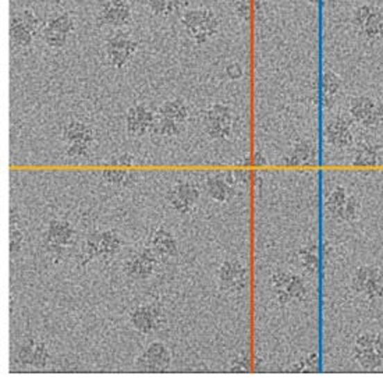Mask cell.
Listing matches in <instances>:
<instances>
[{"instance_id": "cell-1", "label": "cell", "mask_w": 383, "mask_h": 383, "mask_svg": "<svg viewBox=\"0 0 383 383\" xmlns=\"http://www.w3.org/2000/svg\"><path fill=\"white\" fill-rule=\"evenodd\" d=\"M76 241V230L69 221L52 219L44 235V247L53 264H60Z\"/></svg>"}, {"instance_id": "cell-2", "label": "cell", "mask_w": 383, "mask_h": 383, "mask_svg": "<svg viewBox=\"0 0 383 383\" xmlns=\"http://www.w3.org/2000/svg\"><path fill=\"white\" fill-rule=\"evenodd\" d=\"M351 355L364 371H377L383 365V334L372 330L358 333Z\"/></svg>"}, {"instance_id": "cell-3", "label": "cell", "mask_w": 383, "mask_h": 383, "mask_svg": "<svg viewBox=\"0 0 383 383\" xmlns=\"http://www.w3.org/2000/svg\"><path fill=\"white\" fill-rule=\"evenodd\" d=\"M271 284L279 305L286 307L291 304H301L307 301L309 289L305 279L289 271H276L272 275Z\"/></svg>"}, {"instance_id": "cell-4", "label": "cell", "mask_w": 383, "mask_h": 383, "mask_svg": "<svg viewBox=\"0 0 383 383\" xmlns=\"http://www.w3.org/2000/svg\"><path fill=\"white\" fill-rule=\"evenodd\" d=\"M351 23L357 34L366 42L383 40V10L375 5L364 3L351 16Z\"/></svg>"}, {"instance_id": "cell-5", "label": "cell", "mask_w": 383, "mask_h": 383, "mask_svg": "<svg viewBox=\"0 0 383 383\" xmlns=\"http://www.w3.org/2000/svg\"><path fill=\"white\" fill-rule=\"evenodd\" d=\"M352 291L366 301L383 298V271L377 265H361L351 276Z\"/></svg>"}, {"instance_id": "cell-6", "label": "cell", "mask_w": 383, "mask_h": 383, "mask_svg": "<svg viewBox=\"0 0 383 383\" xmlns=\"http://www.w3.org/2000/svg\"><path fill=\"white\" fill-rule=\"evenodd\" d=\"M219 289L226 294H243L250 286V271L239 258H226L218 269Z\"/></svg>"}, {"instance_id": "cell-7", "label": "cell", "mask_w": 383, "mask_h": 383, "mask_svg": "<svg viewBox=\"0 0 383 383\" xmlns=\"http://www.w3.org/2000/svg\"><path fill=\"white\" fill-rule=\"evenodd\" d=\"M128 322L141 334L159 332L166 325V316L158 303H144L128 312Z\"/></svg>"}, {"instance_id": "cell-8", "label": "cell", "mask_w": 383, "mask_h": 383, "mask_svg": "<svg viewBox=\"0 0 383 383\" xmlns=\"http://www.w3.org/2000/svg\"><path fill=\"white\" fill-rule=\"evenodd\" d=\"M204 127L210 139L226 141L233 134V112L228 105L215 103L204 114Z\"/></svg>"}, {"instance_id": "cell-9", "label": "cell", "mask_w": 383, "mask_h": 383, "mask_svg": "<svg viewBox=\"0 0 383 383\" xmlns=\"http://www.w3.org/2000/svg\"><path fill=\"white\" fill-rule=\"evenodd\" d=\"M200 197V187L191 180H177L167 193L169 204L180 215L193 214Z\"/></svg>"}, {"instance_id": "cell-10", "label": "cell", "mask_w": 383, "mask_h": 383, "mask_svg": "<svg viewBox=\"0 0 383 383\" xmlns=\"http://www.w3.org/2000/svg\"><path fill=\"white\" fill-rule=\"evenodd\" d=\"M160 264L162 262L158 255L148 246H144L124 261L123 272L130 279L146 280L155 273Z\"/></svg>"}, {"instance_id": "cell-11", "label": "cell", "mask_w": 383, "mask_h": 383, "mask_svg": "<svg viewBox=\"0 0 383 383\" xmlns=\"http://www.w3.org/2000/svg\"><path fill=\"white\" fill-rule=\"evenodd\" d=\"M171 364L170 350L160 341L151 343L135 359V366L141 372H167Z\"/></svg>"}, {"instance_id": "cell-12", "label": "cell", "mask_w": 383, "mask_h": 383, "mask_svg": "<svg viewBox=\"0 0 383 383\" xmlns=\"http://www.w3.org/2000/svg\"><path fill=\"white\" fill-rule=\"evenodd\" d=\"M323 138L326 144L339 149L347 151L354 145V135L351 131V123L344 116H336L329 120L323 130Z\"/></svg>"}, {"instance_id": "cell-13", "label": "cell", "mask_w": 383, "mask_h": 383, "mask_svg": "<svg viewBox=\"0 0 383 383\" xmlns=\"http://www.w3.org/2000/svg\"><path fill=\"white\" fill-rule=\"evenodd\" d=\"M156 114H153L145 105L138 103L128 109L126 116V130L133 138H142L152 133Z\"/></svg>"}, {"instance_id": "cell-14", "label": "cell", "mask_w": 383, "mask_h": 383, "mask_svg": "<svg viewBox=\"0 0 383 383\" xmlns=\"http://www.w3.org/2000/svg\"><path fill=\"white\" fill-rule=\"evenodd\" d=\"M146 246L158 255L162 264L170 261L173 257L177 255V251H178V243L176 237L164 228L155 229L149 235Z\"/></svg>"}, {"instance_id": "cell-15", "label": "cell", "mask_w": 383, "mask_h": 383, "mask_svg": "<svg viewBox=\"0 0 383 383\" xmlns=\"http://www.w3.org/2000/svg\"><path fill=\"white\" fill-rule=\"evenodd\" d=\"M318 148L311 139H298L291 152L284 158L283 163L287 166H309L316 163Z\"/></svg>"}, {"instance_id": "cell-16", "label": "cell", "mask_w": 383, "mask_h": 383, "mask_svg": "<svg viewBox=\"0 0 383 383\" xmlns=\"http://www.w3.org/2000/svg\"><path fill=\"white\" fill-rule=\"evenodd\" d=\"M205 191L207 194L216 203L225 204L229 203L236 194V185L230 184L225 174L211 176L205 181Z\"/></svg>"}, {"instance_id": "cell-17", "label": "cell", "mask_w": 383, "mask_h": 383, "mask_svg": "<svg viewBox=\"0 0 383 383\" xmlns=\"http://www.w3.org/2000/svg\"><path fill=\"white\" fill-rule=\"evenodd\" d=\"M343 87L341 78L332 70H325L321 76V105L323 109H330Z\"/></svg>"}, {"instance_id": "cell-18", "label": "cell", "mask_w": 383, "mask_h": 383, "mask_svg": "<svg viewBox=\"0 0 383 383\" xmlns=\"http://www.w3.org/2000/svg\"><path fill=\"white\" fill-rule=\"evenodd\" d=\"M35 35L24 26L22 15H12L10 17V45L19 49L30 48L34 44Z\"/></svg>"}, {"instance_id": "cell-19", "label": "cell", "mask_w": 383, "mask_h": 383, "mask_svg": "<svg viewBox=\"0 0 383 383\" xmlns=\"http://www.w3.org/2000/svg\"><path fill=\"white\" fill-rule=\"evenodd\" d=\"M379 101L371 98V96H366V95H361V96H355L350 101V105H348V114H350V119L362 126L368 119L369 116L373 113L376 105H377Z\"/></svg>"}, {"instance_id": "cell-20", "label": "cell", "mask_w": 383, "mask_h": 383, "mask_svg": "<svg viewBox=\"0 0 383 383\" xmlns=\"http://www.w3.org/2000/svg\"><path fill=\"white\" fill-rule=\"evenodd\" d=\"M121 237L116 229H108L102 233H98V246H99V259L103 262L110 261L121 248Z\"/></svg>"}, {"instance_id": "cell-21", "label": "cell", "mask_w": 383, "mask_h": 383, "mask_svg": "<svg viewBox=\"0 0 383 383\" xmlns=\"http://www.w3.org/2000/svg\"><path fill=\"white\" fill-rule=\"evenodd\" d=\"M348 196H350V193L343 185H336L330 191L326 201H325V208H326L327 215L332 219L343 222V212H344V207H346Z\"/></svg>"}, {"instance_id": "cell-22", "label": "cell", "mask_w": 383, "mask_h": 383, "mask_svg": "<svg viewBox=\"0 0 383 383\" xmlns=\"http://www.w3.org/2000/svg\"><path fill=\"white\" fill-rule=\"evenodd\" d=\"M156 114L164 119L174 120L181 124H187L189 117V108L184 99L176 98V99L166 101L163 105H160Z\"/></svg>"}, {"instance_id": "cell-23", "label": "cell", "mask_w": 383, "mask_h": 383, "mask_svg": "<svg viewBox=\"0 0 383 383\" xmlns=\"http://www.w3.org/2000/svg\"><path fill=\"white\" fill-rule=\"evenodd\" d=\"M62 139L67 144H71L76 141L94 142L95 135H94V130L85 123L78 120H70L62 128Z\"/></svg>"}, {"instance_id": "cell-24", "label": "cell", "mask_w": 383, "mask_h": 383, "mask_svg": "<svg viewBox=\"0 0 383 383\" xmlns=\"http://www.w3.org/2000/svg\"><path fill=\"white\" fill-rule=\"evenodd\" d=\"M102 181L117 188H126L137 181V173L130 169H105L102 171Z\"/></svg>"}, {"instance_id": "cell-25", "label": "cell", "mask_w": 383, "mask_h": 383, "mask_svg": "<svg viewBox=\"0 0 383 383\" xmlns=\"http://www.w3.org/2000/svg\"><path fill=\"white\" fill-rule=\"evenodd\" d=\"M379 163V156H377V151L373 145L368 144V142H362L357 146L354 155H352V160L351 164L355 167H373Z\"/></svg>"}, {"instance_id": "cell-26", "label": "cell", "mask_w": 383, "mask_h": 383, "mask_svg": "<svg viewBox=\"0 0 383 383\" xmlns=\"http://www.w3.org/2000/svg\"><path fill=\"white\" fill-rule=\"evenodd\" d=\"M300 268L305 275H315L319 266V257H318V248L315 244L304 246L297 253Z\"/></svg>"}, {"instance_id": "cell-27", "label": "cell", "mask_w": 383, "mask_h": 383, "mask_svg": "<svg viewBox=\"0 0 383 383\" xmlns=\"http://www.w3.org/2000/svg\"><path fill=\"white\" fill-rule=\"evenodd\" d=\"M185 126L187 124H181V123H177L174 120L164 119V117H160V116L156 114L155 124H153V128H152V134H156L158 137H162V138H174V137H178L184 133Z\"/></svg>"}, {"instance_id": "cell-28", "label": "cell", "mask_w": 383, "mask_h": 383, "mask_svg": "<svg viewBox=\"0 0 383 383\" xmlns=\"http://www.w3.org/2000/svg\"><path fill=\"white\" fill-rule=\"evenodd\" d=\"M41 40L45 42V45L53 51H60L67 45L69 41V35L63 34L60 31H56L48 26H45L41 33Z\"/></svg>"}, {"instance_id": "cell-29", "label": "cell", "mask_w": 383, "mask_h": 383, "mask_svg": "<svg viewBox=\"0 0 383 383\" xmlns=\"http://www.w3.org/2000/svg\"><path fill=\"white\" fill-rule=\"evenodd\" d=\"M37 341H38V339H35L34 336H27L22 341V344L17 348V354H16V361H17L19 365H22V366H31Z\"/></svg>"}, {"instance_id": "cell-30", "label": "cell", "mask_w": 383, "mask_h": 383, "mask_svg": "<svg viewBox=\"0 0 383 383\" xmlns=\"http://www.w3.org/2000/svg\"><path fill=\"white\" fill-rule=\"evenodd\" d=\"M181 24L188 35L193 38L197 33L203 30V9L187 10L181 17Z\"/></svg>"}, {"instance_id": "cell-31", "label": "cell", "mask_w": 383, "mask_h": 383, "mask_svg": "<svg viewBox=\"0 0 383 383\" xmlns=\"http://www.w3.org/2000/svg\"><path fill=\"white\" fill-rule=\"evenodd\" d=\"M48 27L56 30V31H60L63 34H73L74 30H76V24H74V20L73 17L69 15V13H62V15H58L52 19H49V22L46 23Z\"/></svg>"}, {"instance_id": "cell-32", "label": "cell", "mask_w": 383, "mask_h": 383, "mask_svg": "<svg viewBox=\"0 0 383 383\" xmlns=\"http://www.w3.org/2000/svg\"><path fill=\"white\" fill-rule=\"evenodd\" d=\"M361 211H362V204H361V200L354 196V194H350L348 198H347V203H346V207H344V212H343V222H347V223H352V222H357L359 215H361Z\"/></svg>"}, {"instance_id": "cell-33", "label": "cell", "mask_w": 383, "mask_h": 383, "mask_svg": "<svg viewBox=\"0 0 383 383\" xmlns=\"http://www.w3.org/2000/svg\"><path fill=\"white\" fill-rule=\"evenodd\" d=\"M319 371V355L316 352H309L303 357L298 362L293 365V372L314 373Z\"/></svg>"}, {"instance_id": "cell-34", "label": "cell", "mask_w": 383, "mask_h": 383, "mask_svg": "<svg viewBox=\"0 0 383 383\" xmlns=\"http://www.w3.org/2000/svg\"><path fill=\"white\" fill-rule=\"evenodd\" d=\"M221 22L214 10L203 9V31L211 38H214L219 33Z\"/></svg>"}, {"instance_id": "cell-35", "label": "cell", "mask_w": 383, "mask_h": 383, "mask_svg": "<svg viewBox=\"0 0 383 383\" xmlns=\"http://www.w3.org/2000/svg\"><path fill=\"white\" fill-rule=\"evenodd\" d=\"M49 357H51V352H49V348H48L46 343H44L42 340L38 339L31 366L35 368V369H45L48 362H49Z\"/></svg>"}, {"instance_id": "cell-36", "label": "cell", "mask_w": 383, "mask_h": 383, "mask_svg": "<svg viewBox=\"0 0 383 383\" xmlns=\"http://www.w3.org/2000/svg\"><path fill=\"white\" fill-rule=\"evenodd\" d=\"M94 142H88V141H76V142H71L69 144L67 149H66V156L73 159V160H77V159H84L90 155V151H91V146H92Z\"/></svg>"}, {"instance_id": "cell-37", "label": "cell", "mask_w": 383, "mask_h": 383, "mask_svg": "<svg viewBox=\"0 0 383 383\" xmlns=\"http://www.w3.org/2000/svg\"><path fill=\"white\" fill-rule=\"evenodd\" d=\"M229 371L233 373H247L251 371V361L250 354L247 351L239 352L229 365Z\"/></svg>"}, {"instance_id": "cell-38", "label": "cell", "mask_w": 383, "mask_h": 383, "mask_svg": "<svg viewBox=\"0 0 383 383\" xmlns=\"http://www.w3.org/2000/svg\"><path fill=\"white\" fill-rule=\"evenodd\" d=\"M23 243H24V235H23V232L17 226H15L12 223V226H10V236H9V246H10L9 251H10V255L19 254V251L23 247Z\"/></svg>"}, {"instance_id": "cell-39", "label": "cell", "mask_w": 383, "mask_h": 383, "mask_svg": "<svg viewBox=\"0 0 383 383\" xmlns=\"http://www.w3.org/2000/svg\"><path fill=\"white\" fill-rule=\"evenodd\" d=\"M383 126V102H377L373 113L369 116V119L361 126L366 130H376Z\"/></svg>"}, {"instance_id": "cell-40", "label": "cell", "mask_w": 383, "mask_h": 383, "mask_svg": "<svg viewBox=\"0 0 383 383\" xmlns=\"http://www.w3.org/2000/svg\"><path fill=\"white\" fill-rule=\"evenodd\" d=\"M235 12L241 22L248 23L251 20V0H236Z\"/></svg>"}, {"instance_id": "cell-41", "label": "cell", "mask_w": 383, "mask_h": 383, "mask_svg": "<svg viewBox=\"0 0 383 383\" xmlns=\"http://www.w3.org/2000/svg\"><path fill=\"white\" fill-rule=\"evenodd\" d=\"M20 15H22V19L24 22V26L37 37L38 30H40V19L37 17V15L30 9L23 10Z\"/></svg>"}, {"instance_id": "cell-42", "label": "cell", "mask_w": 383, "mask_h": 383, "mask_svg": "<svg viewBox=\"0 0 383 383\" xmlns=\"http://www.w3.org/2000/svg\"><path fill=\"white\" fill-rule=\"evenodd\" d=\"M109 164L112 167H131L134 164V158L130 153H123V155L114 158L113 160H110Z\"/></svg>"}, {"instance_id": "cell-43", "label": "cell", "mask_w": 383, "mask_h": 383, "mask_svg": "<svg viewBox=\"0 0 383 383\" xmlns=\"http://www.w3.org/2000/svg\"><path fill=\"white\" fill-rule=\"evenodd\" d=\"M226 74H228V77H229L232 81H237V80L243 78V76H244L243 66H241L240 63H230V65L226 67Z\"/></svg>"}, {"instance_id": "cell-44", "label": "cell", "mask_w": 383, "mask_h": 383, "mask_svg": "<svg viewBox=\"0 0 383 383\" xmlns=\"http://www.w3.org/2000/svg\"><path fill=\"white\" fill-rule=\"evenodd\" d=\"M254 166H265L266 164V159L264 156V153L261 152H255L254 156H253V162H251Z\"/></svg>"}, {"instance_id": "cell-45", "label": "cell", "mask_w": 383, "mask_h": 383, "mask_svg": "<svg viewBox=\"0 0 383 383\" xmlns=\"http://www.w3.org/2000/svg\"><path fill=\"white\" fill-rule=\"evenodd\" d=\"M106 2H109L113 8H117V9H123V8L130 6L128 0H106Z\"/></svg>"}, {"instance_id": "cell-46", "label": "cell", "mask_w": 383, "mask_h": 383, "mask_svg": "<svg viewBox=\"0 0 383 383\" xmlns=\"http://www.w3.org/2000/svg\"><path fill=\"white\" fill-rule=\"evenodd\" d=\"M339 3V0H321V5L323 8H327V9H333L336 8Z\"/></svg>"}, {"instance_id": "cell-47", "label": "cell", "mask_w": 383, "mask_h": 383, "mask_svg": "<svg viewBox=\"0 0 383 383\" xmlns=\"http://www.w3.org/2000/svg\"><path fill=\"white\" fill-rule=\"evenodd\" d=\"M42 2L46 5H51V6H60L65 0H42Z\"/></svg>"}, {"instance_id": "cell-48", "label": "cell", "mask_w": 383, "mask_h": 383, "mask_svg": "<svg viewBox=\"0 0 383 383\" xmlns=\"http://www.w3.org/2000/svg\"><path fill=\"white\" fill-rule=\"evenodd\" d=\"M307 2H308L309 5H314V6L321 5V0H307Z\"/></svg>"}]
</instances>
